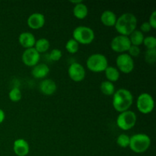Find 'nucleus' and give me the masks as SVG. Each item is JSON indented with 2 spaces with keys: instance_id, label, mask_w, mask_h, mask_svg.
Wrapping results in <instances>:
<instances>
[{
  "instance_id": "nucleus-17",
  "label": "nucleus",
  "mask_w": 156,
  "mask_h": 156,
  "mask_svg": "<svg viewBox=\"0 0 156 156\" xmlns=\"http://www.w3.org/2000/svg\"><path fill=\"white\" fill-rule=\"evenodd\" d=\"M117 16L115 13L111 10H105L101 15V21L107 27H114L117 22Z\"/></svg>"
},
{
  "instance_id": "nucleus-20",
  "label": "nucleus",
  "mask_w": 156,
  "mask_h": 156,
  "mask_svg": "<svg viewBox=\"0 0 156 156\" xmlns=\"http://www.w3.org/2000/svg\"><path fill=\"white\" fill-rule=\"evenodd\" d=\"M129 41L131 43V45L134 46H140L143 44L144 41V34L143 32L139 30H135L129 36Z\"/></svg>"
},
{
  "instance_id": "nucleus-7",
  "label": "nucleus",
  "mask_w": 156,
  "mask_h": 156,
  "mask_svg": "<svg viewBox=\"0 0 156 156\" xmlns=\"http://www.w3.org/2000/svg\"><path fill=\"white\" fill-rule=\"evenodd\" d=\"M137 109L140 113L148 114L152 112L155 107V101L151 94L148 93H143L137 98Z\"/></svg>"
},
{
  "instance_id": "nucleus-22",
  "label": "nucleus",
  "mask_w": 156,
  "mask_h": 156,
  "mask_svg": "<svg viewBox=\"0 0 156 156\" xmlns=\"http://www.w3.org/2000/svg\"><path fill=\"white\" fill-rule=\"evenodd\" d=\"M101 91L104 94L108 96L113 95L115 92V87H114V84L108 81H105L101 84Z\"/></svg>"
},
{
  "instance_id": "nucleus-33",
  "label": "nucleus",
  "mask_w": 156,
  "mask_h": 156,
  "mask_svg": "<svg viewBox=\"0 0 156 156\" xmlns=\"http://www.w3.org/2000/svg\"><path fill=\"white\" fill-rule=\"evenodd\" d=\"M70 2L73 3V4L77 5V4H79V3L82 2L81 1V0H78V1H70Z\"/></svg>"
},
{
  "instance_id": "nucleus-5",
  "label": "nucleus",
  "mask_w": 156,
  "mask_h": 156,
  "mask_svg": "<svg viewBox=\"0 0 156 156\" xmlns=\"http://www.w3.org/2000/svg\"><path fill=\"white\" fill-rule=\"evenodd\" d=\"M73 39L79 44L88 45L94 40V32L91 27L86 26H79L73 32Z\"/></svg>"
},
{
  "instance_id": "nucleus-9",
  "label": "nucleus",
  "mask_w": 156,
  "mask_h": 156,
  "mask_svg": "<svg viewBox=\"0 0 156 156\" xmlns=\"http://www.w3.org/2000/svg\"><path fill=\"white\" fill-rule=\"evenodd\" d=\"M131 46L129 37L118 35L113 38L111 43V47L112 50L117 53H124V52L128 51Z\"/></svg>"
},
{
  "instance_id": "nucleus-31",
  "label": "nucleus",
  "mask_w": 156,
  "mask_h": 156,
  "mask_svg": "<svg viewBox=\"0 0 156 156\" xmlns=\"http://www.w3.org/2000/svg\"><path fill=\"white\" fill-rule=\"evenodd\" d=\"M152 27L150 26L149 23L148 21L146 22H143V24L140 26V31L143 32V33H148V32L152 30Z\"/></svg>"
},
{
  "instance_id": "nucleus-26",
  "label": "nucleus",
  "mask_w": 156,
  "mask_h": 156,
  "mask_svg": "<svg viewBox=\"0 0 156 156\" xmlns=\"http://www.w3.org/2000/svg\"><path fill=\"white\" fill-rule=\"evenodd\" d=\"M156 59V50L155 49H151L147 50L145 54V59L146 62L149 64H154Z\"/></svg>"
},
{
  "instance_id": "nucleus-1",
  "label": "nucleus",
  "mask_w": 156,
  "mask_h": 156,
  "mask_svg": "<svg viewBox=\"0 0 156 156\" xmlns=\"http://www.w3.org/2000/svg\"><path fill=\"white\" fill-rule=\"evenodd\" d=\"M115 28L120 35L129 37L133 32L136 30L137 18L130 12H126L117 18Z\"/></svg>"
},
{
  "instance_id": "nucleus-30",
  "label": "nucleus",
  "mask_w": 156,
  "mask_h": 156,
  "mask_svg": "<svg viewBox=\"0 0 156 156\" xmlns=\"http://www.w3.org/2000/svg\"><path fill=\"white\" fill-rule=\"evenodd\" d=\"M148 22L149 23V24H150L152 29L156 28V11H153L152 13L151 14Z\"/></svg>"
},
{
  "instance_id": "nucleus-18",
  "label": "nucleus",
  "mask_w": 156,
  "mask_h": 156,
  "mask_svg": "<svg viewBox=\"0 0 156 156\" xmlns=\"http://www.w3.org/2000/svg\"><path fill=\"white\" fill-rule=\"evenodd\" d=\"M88 7L83 2H81L74 6V9H73V15L78 19H84V18H85L88 16Z\"/></svg>"
},
{
  "instance_id": "nucleus-15",
  "label": "nucleus",
  "mask_w": 156,
  "mask_h": 156,
  "mask_svg": "<svg viewBox=\"0 0 156 156\" xmlns=\"http://www.w3.org/2000/svg\"><path fill=\"white\" fill-rule=\"evenodd\" d=\"M56 84L52 79H44L40 83V90L45 95H52L56 91Z\"/></svg>"
},
{
  "instance_id": "nucleus-21",
  "label": "nucleus",
  "mask_w": 156,
  "mask_h": 156,
  "mask_svg": "<svg viewBox=\"0 0 156 156\" xmlns=\"http://www.w3.org/2000/svg\"><path fill=\"white\" fill-rule=\"evenodd\" d=\"M50 41L46 38H41L36 41L34 44V49L39 53H43L47 52L50 48Z\"/></svg>"
},
{
  "instance_id": "nucleus-19",
  "label": "nucleus",
  "mask_w": 156,
  "mask_h": 156,
  "mask_svg": "<svg viewBox=\"0 0 156 156\" xmlns=\"http://www.w3.org/2000/svg\"><path fill=\"white\" fill-rule=\"evenodd\" d=\"M105 76L108 82H116L120 79V71L117 68L113 66H108L105 71Z\"/></svg>"
},
{
  "instance_id": "nucleus-3",
  "label": "nucleus",
  "mask_w": 156,
  "mask_h": 156,
  "mask_svg": "<svg viewBox=\"0 0 156 156\" xmlns=\"http://www.w3.org/2000/svg\"><path fill=\"white\" fill-rule=\"evenodd\" d=\"M151 146V139L144 133L134 134L130 137L129 147L135 153H143L149 149Z\"/></svg>"
},
{
  "instance_id": "nucleus-10",
  "label": "nucleus",
  "mask_w": 156,
  "mask_h": 156,
  "mask_svg": "<svg viewBox=\"0 0 156 156\" xmlns=\"http://www.w3.org/2000/svg\"><path fill=\"white\" fill-rule=\"evenodd\" d=\"M41 58V55L34 49V47L29 49H25L21 56L23 63L27 66L34 67L38 64Z\"/></svg>"
},
{
  "instance_id": "nucleus-27",
  "label": "nucleus",
  "mask_w": 156,
  "mask_h": 156,
  "mask_svg": "<svg viewBox=\"0 0 156 156\" xmlns=\"http://www.w3.org/2000/svg\"><path fill=\"white\" fill-rule=\"evenodd\" d=\"M143 44H144L145 47L147 48V50L151 49H155L156 47V38L154 36H149L144 37Z\"/></svg>"
},
{
  "instance_id": "nucleus-8",
  "label": "nucleus",
  "mask_w": 156,
  "mask_h": 156,
  "mask_svg": "<svg viewBox=\"0 0 156 156\" xmlns=\"http://www.w3.org/2000/svg\"><path fill=\"white\" fill-rule=\"evenodd\" d=\"M117 69L126 74H129L135 67L133 59L128 53H121L116 59Z\"/></svg>"
},
{
  "instance_id": "nucleus-13",
  "label": "nucleus",
  "mask_w": 156,
  "mask_h": 156,
  "mask_svg": "<svg viewBox=\"0 0 156 156\" xmlns=\"http://www.w3.org/2000/svg\"><path fill=\"white\" fill-rule=\"evenodd\" d=\"M13 150L18 156H26L29 153L30 146L28 143L24 139H18L14 142Z\"/></svg>"
},
{
  "instance_id": "nucleus-16",
  "label": "nucleus",
  "mask_w": 156,
  "mask_h": 156,
  "mask_svg": "<svg viewBox=\"0 0 156 156\" xmlns=\"http://www.w3.org/2000/svg\"><path fill=\"white\" fill-rule=\"evenodd\" d=\"M50 73V68L45 63H39L33 67L31 75L34 78L38 79H44Z\"/></svg>"
},
{
  "instance_id": "nucleus-32",
  "label": "nucleus",
  "mask_w": 156,
  "mask_h": 156,
  "mask_svg": "<svg viewBox=\"0 0 156 156\" xmlns=\"http://www.w3.org/2000/svg\"><path fill=\"white\" fill-rule=\"evenodd\" d=\"M5 117V112L3 110L0 109V124L4 121Z\"/></svg>"
},
{
  "instance_id": "nucleus-12",
  "label": "nucleus",
  "mask_w": 156,
  "mask_h": 156,
  "mask_svg": "<svg viewBox=\"0 0 156 156\" xmlns=\"http://www.w3.org/2000/svg\"><path fill=\"white\" fill-rule=\"evenodd\" d=\"M27 24L30 28L37 30L44 27L45 24V17L43 14L39 12H34L28 17Z\"/></svg>"
},
{
  "instance_id": "nucleus-23",
  "label": "nucleus",
  "mask_w": 156,
  "mask_h": 156,
  "mask_svg": "<svg viewBox=\"0 0 156 156\" xmlns=\"http://www.w3.org/2000/svg\"><path fill=\"white\" fill-rule=\"evenodd\" d=\"M65 47L66 50L69 53H72V54H74V53H77L78 50H79V44L73 38V39H70L67 41Z\"/></svg>"
},
{
  "instance_id": "nucleus-11",
  "label": "nucleus",
  "mask_w": 156,
  "mask_h": 156,
  "mask_svg": "<svg viewBox=\"0 0 156 156\" xmlns=\"http://www.w3.org/2000/svg\"><path fill=\"white\" fill-rule=\"evenodd\" d=\"M68 75L70 79L76 82H82L85 79V69L79 62H73L69 66Z\"/></svg>"
},
{
  "instance_id": "nucleus-24",
  "label": "nucleus",
  "mask_w": 156,
  "mask_h": 156,
  "mask_svg": "<svg viewBox=\"0 0 156 156\" xmlns=\"http://www.w3.org/2000/svg\"><path fill=\"white\" fill-rule=\"evenodd\" d=\"M130 143V137L126 134H120L117 139V143L121 148L129 147Z\"/></svg>"
},
{
  "instance_id": "nucleus-29",
  "label": "nucleus",
  "mask_w": 156,
  "mask_h": 156,
  "mask_svg": "<svg viewBox=\"0 0 156 156\" xmlns=\"http://www.w3.org/2000/svg\"><path fill=\"white\" fill-rule=\"evenodd\" d=\"M128 52L129 53L128 54L131 56V57H136V56H139L140 54V47H137V46L131 45L129 49L128 50Z\"/></svg>"
},
{
  "instance_id": "nucleus-6",
  "label": "nucleus",
  "mask_w": 156,
  "mask_h": 156,
  "mask_svg": "<svg viewBox=\"0 0 156 156\" xmlns=\"http://www.w3.org/2000/svg\"><path fill=\"white\" fill-rule=\"evenodd\" d=\"M136 114L132 111H126L120 113L117 118V125L123 130H129L136 123Z\"/></svg>"
},
{
  "instance_id": "nucleus-25",
  "label": "nucleus",
  "mask_w": 156,
  "mask_h": 156,
  "mask_svg": "<svg viewBox=\"0 0 156 156\" xmlns=\"http://www.w3.org/2000/svg\"><path fill=\"white\" fill-rule=\"evenodd\" d=\"M9 98L12 101L18 102L22 98L21 90L18 88H13L9 93Z\"/></svg>"
},
{
  "instance_id": "nucleus-2",
  "label": "nucleus",
  "mask_w": 156,
  "mask_h": 156,
  "mask_svg": "<svg viewBox=\"0 0 156 156\" xmlns=\"http://www.w3.org/2000/svg\"><path fill=\"white\" fill-rule=\"evenodd\" d=\"M113 107L117 112L129 111L133 102V96L127 89L120 88L113 94Z\"/></svg>"
},
{
  "instance_id": "nucleus-28",
  "label": "nucleus",
  "mask_w": 156,
  "mask_h": 156,
  "mask_svg": "<svg viewBox=\"0 0 156 156\" xmlns=\"http://www.w3.org/2000/svg\"><path fill=\"white\" fill-rule=\"evenodd\" d=\"M62 56V51L59 49H53V50L50 51V53H49V59L52 61H59L61 59Z\"/></svg>"
},
{
  "instance_id": "nucleus-14",
  "label": "nucleus",
  "mask_w": 156,
  "mask_h": 156,
  "mask_svg": "<svg viewBox=\"0 0 156 156\" xmlns=\"http://www.w3.org/2000/svg\"><path fill=\"white\" fill-rule=\"evenodd\" d=\"M18 42L20 45L25 49L32 48L36 43L34 35L30 32H23L18 37Z\"/></svg>"
},
{
  "instance_id": "nucleus-4",
  "label": "nucleus",
  "mask_w": 156,
  "mask_h": 156,
  "mask_svg": "<svg viewBox=\"0 0 156 156\" xmlns=\"http://www.w3.org/2000/svg\"><path fill=\"white\" fill-rule=\"evenodd\" d=\"M86 66L93 73H101L108 66V60L101 53H94L87 59Z\"/></svg>"
}]
</instances>
